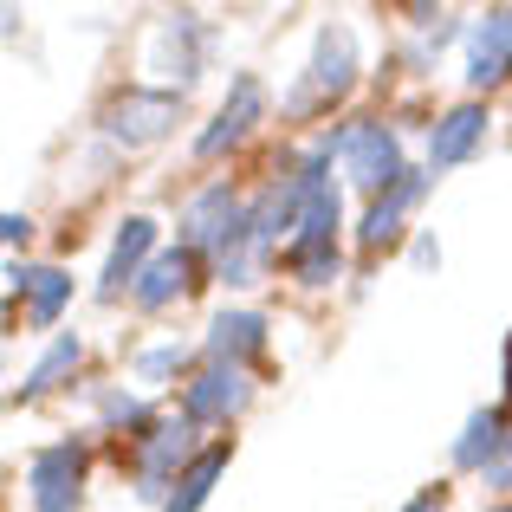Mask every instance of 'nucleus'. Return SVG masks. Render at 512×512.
<instances>
[{
	"label": "nucleus",
	"mask_w": 512,
	"mask_h": 512,
	"mask_svg": "<svg viewBox=\"0 0 512 512\" xmlns=\"http://www.w3.org/2000/svg\"><path fill=\"white\" fill-rule=\"evenodd\" d=\"M357 91V33L350 26H318L312 39V59H305L299 85L286 91V117H312V111H331Z\"/></svg>",
	"instance_id": "nucleus-1"
},
{
	"label": "nucleus",
	"mask_w": 512,
	"mask_h": 512,
	"mask_svg": "<svg viewBox=\"0 0 512 512\" xmlns=\"http://www.w3.org/2000/svg\"><path fill=\"white\" fill-rule=\"evenodd\" d=\"M331 150H338L344 175H350V182H357L370 201L409 175V163H402V137L383 124V117H350L338 137H331Z\"/></svg>",
	"instance_id": "nucleus-2"
},
{
	"label": "nucleus",
	"mask_w": 512,
	"mask_h": 512,
	"mask_svg": "<svg viewBox=\"0 0 512 512\" xmlns=\"http://www.w3.org/2000/svg\"><path fill=\"white\" fill-rule=\"evenodd\" d=\"M338 214H344V201H338V188H318L312 201H305V214H299V234L286 240V273L299 279V286H331L338 279Z\"/></svg>",
	"instance_id": "nucleus-3"
},
{
	"label": "nucleus",
	"mask_w": 512,
	"mask_h": 512,
	"mask_svg": "<svg viewBox=\"0 0 512 512\" xmlns=\"http://www.w3.org/2000/svg\"><path fill=\"white\" fill-rule=\"evenodd\" d=\"M182 124V91L175 85H130L124 98L104 104V137L117 150H150Z\"/></svg>",
	"instance_id": "nucleus-4"
},
{
	"label": "nucleus",
	"mask_w": 512,
	"mask_h": 512,
	"mask_svg": "<svg viewBox=\"0 0 512 512\" xmlns=\"http://www.w3.org/2000/svg\"><path fill=\"white\" fill-rule=\"evenodd\" d=\"M201 454V441H195V422H156L150 435H137V454H130V474H137V500H150V506H169V493H175V480H182V467Z\"/></svg>",
	"instance_id": "nucleus-5"
},
{
	"label": "nucleus",
	"mask_w": 512,
	"mask_h": 512,
	"mask_svg": "<svg viewBox=\"0 0 512 512\" xmlns=\"http://www.w3.org/2000/svg\"><path fill=\"white\" fill-rule=\"evenodd\" d=\"M26 500L33 512H78L85 506V441H52L26 461Z\"/></svg>",
	"instance_id": "nucleus-6"
},
{
	"label": "nucleus",
	"mask_w": 512,
	"mask_h": 512,
	"mask_svg": "<svg viewBox=\"0 0 512 512\" xmlns=\"http://www.w3.org/2000/svg\"><path fill=\"white\" fill-rule=\"evenodd\" d=\"M240 227H247V201H240L227 182H208V188H195L188 208H182V247L214 266V253H221Z\"/></svg>",
	"instance_id": "nucleus-7"
},
{
	"label": "nucleus",
	"mask_w": 512,
	"mask_h": 512,
	"mask_svg": "<svg viewBox=\"0 0 512 512\" xmlns=\"http://www.w3.org/2000/svg\"><path fill=\"white\" fill-rule=\"evenodd\" d=\"M260 124H266V85L253 72H240L234 91L221 98V111H214V124L195 130V163H214V156L240 150V143H247Z\"/></svg>",
	"instance_id": "nucleus-8"
},
{
	"label": "nucleus",
	"mask_w": 512,
	"mask_h": 512,
	"mask_svg": "<svg viewBox=\"0 0 512 512\" xmlns=\"http://www.w3.org/2000/svg\"><path fill=\"white\" fill-rule=\"evenodd\" d=\"M467 91H500L512 78V7H493L467 26V65H461Z\"/></svg>",
	"instance_id": "nucleus-9"
},
{
	"label": "nucleus",
	"mask_w": 512,
	"mask_h": 512,
	"mask_svg": "<svg viewBox=\"0 0 512 512\" xmlns=\"http://www.w3.org/2000/svg\"><path fill=\"white\" fill-rule=\"evenodd\" d=\"M247 402H253V383H247V370H234V363H208V370L182 389V415L195 428H227Z\"/></svg>",
	"instance_id": "nucleus-10"
},
{
	"label": "nucleus",
	"mask_w": 512,
	"mask_h": 512,
	"mask_svg": "<svg viewBox=\"0 0 512 512\" xmlns=\"http://www.w3.org/2000/svg\"><path fill=\"white\" fill-rule=\"evenodd\" d=\"M156 221L150 214H130L124 227H117V240H111V253H104V273H98V305H117L124 292H137V279L150 273V260H156Z\"/></svg>",
	"instance_id": "nucleus-11"
},
{
	"label": "nucleus",
	"mask_w": 512,
	"mask_h": 512,
	"mask_svg": "<svg viewBox=\"0 0 512 512\" xmlns=\"http://www.w3.org/2000/svg\"><path fill=\"white\" fill-rule=\"evenodd\" d=\"M201 65H208V26L195 13H169L150 39V72H163L175 78V91H188L201 78Z\"/></svg>",
	"instance_id": "nucleus-12"
},
{
	"label": "nucleus",
	"mask_w": 512,
	"mask_h": 512,
	"mask_svg": "<svg viewBox=\"0 0 512 512\" xmlns=\"http://www.w3.org/2000/svg\"><path fill=\"white\" fill-rule=\"evenodd\" d=\"M428 182H435L428 169H409L396 188H383V195H376L370 208H363V221H357V247H363V253H383L389 240H402V221H409V214L422 208Z\"/></svg>",
	"instance_id": "nucleus-13"
},
{
	"label": "nucleus",
	"mask_w": 512,
	"mask_h": 512,
	"mask_svg": "<svg viewBox=\"0 0 512 512\" xmlns=\"http://www.w3.org/2000/svg\"><path fill=\"white\" fill-rule=\"evenodd\" d=\"M487 104L480 98H467V104H454V111H441L435 117V130H428V175L435 169H461V163H474L480 156V143H487Z\"/></svg>",
	"instance_id": "nucleus-14"
},
{
	"label": "nucleus",
	"mask_w": 512,
	"mask_h": 512,
	"mask_svg": "<svg viewBox=\"0 0 512 512\" xmlns=\"http://www.w3.org/2000/svg\"><path fill=\"white\" fill-rule=\"evenodd\" d=\"M195 286H201V260L188 247H175V253H156L150 273L137 279V292H130V299H137V312H169V305L188 299Z\"/></svg>",
	"instance_id": "nucleus-15"
},
{
	"label": "nucleus",
	"mask_w": 512,
	"mask_h": 512,
	"mask_svg": "<svg viewBox=\"0 0 512 512\" xmlns=\"http://www.w3.org/2000/svg\"><path fill=\"white\" fill-rule=\"evenodd\" d=\"M512 448V422L506 409H474L461 422V435H454V467L461 474H487V467H500Z\"/></svg>",
	"instance_id": "nucleus-16"
},
{
	"label": "nucleus",
	"mask_w": 512,
	"mask_h": 512,
	"mask_svg": "<svg viewBox=\"0 0 512 512\" xmlns=\"http://www.w3.org/2000/svg\"><path fill=\"white\" fill-rule=\"evenodd\" d=\"M13 292L26 299V325L33 331H52L59 325V312L72 305V279L59 273V266H7Z\"/></svg>",
	"instance_id": "nucleus-17"
},
{
	"label": "nucleus",
	"mask_w": 512,
	"mask_h": 512,
	"mask_svg": "<svg viewBox=\"0 0 512 512\" xmlns=\"http://www.w3.org/2000/svg\"><path fill=\"white\" fill-rule=\"evenodd\" d=\"M260 350H266V318L260 312H221L208 325V363H234V370H247Z\"/></svg>",
	"instance_id": "nucleus-18"
},
{
	"label": "nucleus",
	"mask_w": 512,
	"mask_h": 512,
	"mask_svg": "<svg viewBox=\"0 0 512 512\" xmlns=\"http://www.w3.org/2000/svg\"><path fill=\"white\" fill-rule=\"evenodd\" d=\"M227 454H234L227 441H208V448H201L195 461L182 467V480H175V493H169V506H163V512H201V506H208L214 480L227 474Z\"/></svg>",
	"instance_id": "nucleus-19"
},
{
	"label": "nucleus",
	"mask_w": 512,
	"mask_h": 512,
	"mask_svg": "<svg viewBox=\"0 0 512 512\" xmlns=\"http://www.w3.org/2000/svg\"><path fill=\"white\" fill-rule=\"evenodd\" d=\"M78 357H85V344H78V331H65V338H52V350H46V357L33 363V370H26V383L13 389V402H39L46 389H59L65 376L78 370Z\"/></svg>",
	"instance_id": "nucleus-20"
},
{
	"label": "nucleus",
	"mask_w": 512,
	"mask_h": 512,
	"mask_svg": "<svg viewBox=\"0 0 512 512\" xmlns=\"http://www.w3.org/2000/svg\"><path fill=\"white\" fill-rule=\"evenodd\" d=\"M98 422L104 428H137V435H150L156 415H150V402H143L137 389H98Z\"/></svg>",
	"instance_id": "nucleus-21"
},
{
	"label": "nucleus",
	"mask_w": 512,
	"mask_h": 512,
	"mask_svg": "<svg viewBox=\"0 0 512 512\" xmlns=\"http://www.w3.org/2000/svg\"><path fill=\"white\" fill-rule=\"evenodd\" d=\"M188 370V344H150V350H137V383H150V389H163L175 383V376Z\"/></svg>",
	"instance_id": "nucleus-22"
},
{
	"label": "nucleus",
	"mask_w": 512,
	"mask_h": 512,
	"mask_svg": "<svg viewBox=\"0 0 512 512\" xmlns=\"http://www.w3.org/2000/svg\"><path fill=\"white\" fill-rule=\"evenodd\" d=\"M0 234H7V247H26V234H33V221H26V214H7V221H0Z\"/></svg>",
	"instance_id": "nucleus-23"
},
{
	"label": "nucleus",
	"mask_w": 512,
	"mask_h": 512,
	"mask_svg": "<svg viewBox=\"0 0 512 512\" xmlns=\"http://www.w3.org/2000/svg\"><path fill=\"white\" fill-rule=\"evenodd\" d=\"M409 253H415V266H435V260H441V247H435L428 234H415V247H409Z\"/></svg>",
	"instance_id": "nucleus-24"
},
{
	"label": "nucleus",
	"mask_w": 512,
	"mask_h": 512,
	"mask_svg": "<svg viewBox=\"0 0 512 512\" xmlns=\"http://www.w3.org/2000/svg\"><path fill=\"white\" fill-rule=\"evenodd\" d=\"M402 512H441V487H428V493H415V500H409V506H402Z\"/></svg>",
	"instance_id": "nucleus-25"
},
{
	"label": "nucleus",
	"mask_w": 512,
	"mask_h": 512,
	"mask_svg": "<svg viewBox=\"0 0 512 512\" xmlns=\"http://www.w3.org/2000/svg\"><path fill=\"white\" fill-rule=\"evenodd\" d=\"M500 376H506V396H512V338H506V363H500Z\"/></svg>",
	"instance_id": "nucleus-26"
},
{
	"label": "nucleus",
	"mask_w": 512,
	"mask_h": 512,
	"mask_svg": "<svg viewBox=\"0 0 512 512\" xmlns=\"http://www.w3.org/2000/svg\"><path fill=\"white\" fill-rule=\"evenodd\" d=\"M493 512H512V506H493Z\"/></svg>",
	"instance_id": "nucleus-27"
}]
</instances>
